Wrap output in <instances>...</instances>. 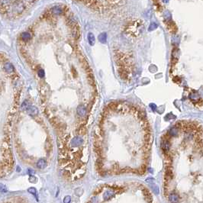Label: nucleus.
Segmentation results:
<instances>
[{
	"instance_id": "1",
	"label": "nucleus",
	"mask_w": 203,
	"mask_h": 203,
	"mask_svg": "<svg viewBox=\"0 0 203 203\" xmlns=\"http://www.w3.org/2000/svg\"><path fill=\"white\" fill-rule=\"evenodd\" d=\"M13 10L17 14H22L25 10V4L22 0H16L13 4Z\"/></svg>"
},
{
	"instance_id": "2",
	"label": "nucleus",
	"mask_w": 203,
	"mask_h": 203,
	"mask_svg": "<svg viewBox=\"0 0 203 203\" xmlns=\"http://www.w3.org/2000/svg\"><path fill=\"white\" fill-rule=\"evenodd\" d=\"M50 12L54 15H60L63 12V9L61 6H53L50 9Z\"/></svg>"
},
{
	"instance_id": "3",
	"label": "nucleus",
	"mask_w": 203,
	"mask_h": 203,
	"mask_svg": "<svg viewBox=\"0 0 203 203\" xmlns=\"http://www.w3.org/2000/svg\"><path fill=\"white\" fill-rule=\"evenodd\" d=\"M83 143V139L81 137H75L71 141V145L73 147H76L80 146Z\"/></svg>"
},
{
	"instance_id": "4",
	"label": "nucleus",
	"mask_w": 203,
	"mask_h": 203,
	"mask_svg": "<svg viewBox=\"0 0 203 203\" xmlns=\"http://www.w3.org/2000/svg\"><path fill=\"white\" fill-rule=\"evenodd\" d=\"M26 112H28V115H31V116H35V115H38V108H36V107H35V106H31L27 109Z\"/></svg>"
},
{
	"instance_id": "5",
	"label": "nucleus",
	"mask_w": 203,
	"mask_h": 203,
	"mask_svg": "<svg viewBox=\"0 0 203 203\" xmlns=\"http://www.w3.org/2000/svg\"><path fill=\"white\" fill-rule=\"evenodd\" d=\"M76 112H77V114L81 116V117H83L85 116L86 114V109L85 108V106H79L77 107V109H76Z\"/></svg>"
},
{
	"instance_id": "6",
	"label": "nucleus",
	"mask_w": 203,
	"mask_h": 203,
	"mask_svg": "<svg viewBox=\"0 0 203 203\" xmlns=\"http://www.w3.org/2000/svg\"><path fill=\"white\" fill-rule=\"evenodd\" d=\"M4 70L7 72V73H12L14 70V66L12 63H6L4 65Z\"/></svg>"
},
{
	"instance_id": "7",
	"label": "nucleus",
	"mask_w": 203,
	"mask_h": 203,
	"mask_svg": "<svg viewBox=\"0 0 203 203\" xmlns=\"http://www.w3.org/2000/svg\"><path fill=\"white\" fill-rule=\"evenodd\" d=\"M46 166H47V162H46V160H44V159H41V160H39L38 161V163H37V166H38V169H44L45 167H46Z\"/></svg>"
},
{
	"instance_id": "8",
	"label": "nucleus",
	"mask_w": 203,
	"mask_h": 203,
	"mask_svg": "<svg viewBox=\"0 0 203 203\" xmlns=\"http://www.w3.org/2000/svg\"><path fill=\"white\" fill-rule=\"evenodd\" d=\"M12 3V0H0V6L2 8H8Z\"/></svg>"
},
{
	"instance_id": "9",
	"label": "nucleus",
	"mask_w": 203,
	"mask_h": 203,
	"mask_svg": "<svg viewBox=\"0 0 203 203\" xmlns=\"http://www.w3.org/2000/svg\"><path fill=\"white\" fill-rule=\"evenodd\" d=\"M88 41L90 45H94L95 42V36L92 33H89L88 34Z\"/></svg>"
},
{
	"instance_id": "10",
	"label": "nucleus",
	"mask_w": 203,
	"mask_h": 203,
	"mask_svg": "<svg viewBox=\"0 0 203 203\" xmlns=\"http://www.w3.org/2000/svg\"><path fill=\"white\" fill-rule=\"evenodd\" d=\"M21 38H22V39L23 41H28V40L31 39V34L29 32L25 31V32H23L22 35H21Z\"/></svg>"
},
{
	"instance_id": "11",
	"label": "nucleus",
	"mask_w": 203,
	"mask_h": 203,
	"mask_svg": "<svg viewBox=\"0 0 203 203\" xmlns=\"http://www.w3.org/2000/svg\"><path fill=\"white\" fill-rule=\"evenodd\" d=\"M106 38H107V36H106V33H102L98 35V41L101 42V43H103L105 44L106 42Z\"/></svg>"
},
{
	"instance_id": "12",
	"label": "nucleus",
	"mask_w": 203,
	"mask_h": 203,
	"mask_svg": "<svg viewBox=\"0 0 203 203\" xmlns=\"http://www.w3.org/2000/svg\"><path fill=\"white\" fill-rule=\"evenodd\" d=\"M31 106V105H30V103L28 101H25L24 103L22 104V110H24V111H27V109L29 108Z\"/></svg>"
},
{
	"instance_id": "13",
	"label": "nucleus",
	"mask_w": 203,
	"mask_h": 203,
	"mask_svg": "<svg viewBox=\"0 0 203 203\" xmlns=\"http://www.w3.org/2000/svg\"><path fill=\"white\" fill-rule=\"evenodd\" d=\"M28 192H29V193H31V194H32V195H36V194H37V190H36V189H35V188H34V187H31V188H29V189H28Z\"/></svg>"
},
{
	"instance_id": "14",
	"label": "nucleus",
	"mask_w": 203,
	"mask_h": 203,
	"mask_svg": "<svg viewBox=\"0 0 203 203\" xmlns=\"http://www.w3.org/2000/svg\"><path fill=\"white\" fill-rule=\"evenodd\" d=\"M7 189L6 187V185L3 183H0V192H6Z\"/></svg>"
},
{
	"instance_id": "15",
	"label": "nucleus",
	"mask_w": 203,
	"mask_h": 203,
	"mask_svg": "<svg viewBox=\"0 0 203 203\" xmlns=\"http://www.w3.org/2000/svg\"><path fill=\"white\" fill-rule=\"evenodd\" d=\"M38 75L39 76V77L41 78H43L45 75V73H44V70L43 69H40L38 72Z\"/></svg>"
},
{
	"instance_id": "16",
	"label": "nucleus",
	"mask_w": 203,
	"mask_h": 203,
	"mask_svg": "<svg viewBox=\"0 0 203 203\" xmlns=\"http://www.w3.org/2000/svg\"><path fill=\"white\" fill-rule=\"evenodd\" d=\"M114 194H113V192H109V191H108V192H106V193H105V195H104V196H105V198L107 199V198H111L112 195H113Z\"/></svg>"
},
{
	"instance_id": "17",
	"label": "nucleus",
	"mask_w": 203,
	"mask_h": 203,
	"mask_svg": "<svg viewBox=\"0 0 203 203\" xmlns=\"http://www.w3.org/2000/svg\"><path fill=\"white\" fill-rule=\"evenodd\" d=\"M70 200H71V197L70 195H66L63 199V202L64 203H69L70 201Z\"/></svg>"
},
{
	"instance_id": "18",
	"label": "nucleus",
	"mask_w": 203,
	"mask_h": 203,
	"mask_svg": "<svg viewBox=\"0 0 203 203\" xmlns=\"http://www.w3.org/2000/svg\"><path fill=\"white\" fill-rule=\"evenodd\" d=\"M28 173L31 175H33L34 173H35V171H34L33 170H31V169H28Z\"/></svg>"
},
{
	"instance_id": "19",
	"label": "nucleus",
	"mask_w": 203,
	"mask_h": 203,
	"mask_svg": "<svg viewBox=\"0 0 203 203\" xmlns=\"http://www.w3.org/2000/svg\"><path fill=\"white\" fill-rule=\"evenodd\" d=\"M27 2H28V3H33V2H35V0H26Z\"/></svg>"
},
{
	"instance_id": "20",
	"label": "nucleus",
	"mask_w": 203,
	"mask_h": 203,
	"mask_svg": "<svg viewBox=\"0 0 203 203\" xmlns=\"http://www.w3.org/2000/svg\"><path fill=\"white\" fill-rule=\"evenodd\" d=\"M17 171H21V169H20V167L19 166H18V168H17Z\"/></svg>"
}]
</instances>
